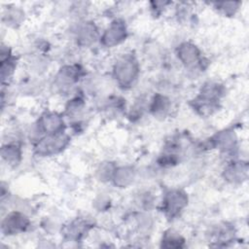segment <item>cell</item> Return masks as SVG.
<instances>
[{"label":"cell","instance_id":"2","mask_svg":"<svg viewBox=\"0 0 249 249\" xmlns=\"http://www.w3.org/2000/svg\"><path fill=\"white\" fill-rule=\"evenodd\" d=\"M68 138L63 134L51 135L43 139L38 145V152L43 155L53 154L60 151L67 143Z\"/></svg>","mask_w":249,"mask_h":249},{"label":"cell","instance_id":"5","mask_svg":"<svg viewBox=\"0 0 249 249\" xmlns=\"http://www.w3.org/2000/svg\"><path fill=\"white\" fill-rule=\"evenodd\" d=\"M125 37V27L122 22L115 21L103 36L104 43L107 46H113L121 42Z\"/></svg>","mask_w":249,"mask_h":249},{"label":"cell","instance_id":"7","mask_svg":"<svg viewBox=\"0 0 249 249\" xmlns=\"http://www.w3.org/2000/svg\"><path fill=\"white\" fill-rule=\"evenodd\" d=\"M61 124V120L59 119L58 116L50 114L42 119V126L46 131H49L51 133L56 131Z\"/></svg>","mask_w":249,"mask_h":249},{"label":"cell","instance_id":"3","mask_svg":"<svg viewBox=\"0 0 249 249\" xmlns=\"http://www.w3.org/2000/svg\"><path fill=\"white\" fill-rule=\"evenodd\" d=\"M187 198L180 192H172L168 194L164 200L165 211L169 216L176 215L186 204Z\"/></svg>","mask_w":249,"mask_h":249},{"label":"cell","instance_id":"6","mask_svg":"<svg viewBox=\"0 0 249 249\" xmlns=\"http://www.w3.org/2000/svg\"><path fill=\"white\" fill-rule=\"evenodd\" d=\"M179 56L187 65H193L197 62L199 53L196 48L190 44H184L179 49Z\"/></svg>","mask_w":249,"mask_h":249},{"label":"cell","instance_id":"8","mask_svg":"<svg viewBox=\"0 0 249 249\" xmlns=\"http://www.w3.org/2000/svg\"><path fill=\"white\" fill-rule=\"evenodd\" d=\"M19 151L18 147L14 146H7V148H3L2 150V156L4 159L7 160V161L17 162L18 158L19 157Z\"/></svg>","mask_w":249,"mask_h":249},{"label":"cell","instance_id":"1","mask_svg":"<svg viewBox=\"0 0 249 249\" xmlns=\"http://www.w3.org/2000/svg\"><path fill=\"white\" fill-rule=\"evenodd\" d=\"M138 69L135 60L131 57H124L118 61L115 68L116 79L123 86H127L135 79Z\"/></svg>","mask_w":249,"mask_h":249},{"label":"cell","instance_id":"4","mask_svg":"<svg viewBox=\"0 0 249 249\" xmlns=\"http://www.w3.org/2000/svg\"><path fill=\"white\" fill-rule=\"evenodd\" d=\"M28 225L27 219L18 213L9 215L3 222V231L7 233H16L23 231Z\"/></svg>","mask_w":249,"mask_h":249}]
</instances>
